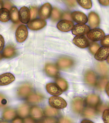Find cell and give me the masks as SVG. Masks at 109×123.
<instances>
[{
	"instance_id": "obj_31",
	"label": "cell",
	"mask_w": 109,
	"mask_h": 123,
	"mask_svg": "<svg viewBox=\"0 0 109 123\" xmlns=\"http://www.w3.org/2000/svg\"><path fill=\"white\" fill-rule=\"evenodd\" d=\"M77 2L84 8L90 9L92 7V3L91 0H77Z\"/></svg>"
},
{
	"instance_id": "obj_21",
	"label": "cell",
	"mask_w": 109,
	"mask_h": 123,
	"mask_svg": "<svg viewBox=\"0 0 109 123\" xmlns=\"http://www.w3.org/2000/svg\"><path fill=\"white\" fill-rule=\"evenodd\" d=\"M18 10L16 7H12L10 10V18L13 23L16 24L20 23L18 17Z\"/></svg>"
},
{
	"instance_id": "obj_39",
	"label": "cell",
	"mask_w": 109,
	"mask_h": 123,
	"mask_svg": "<svg viewBox=\"0 0 109 123\" xmlns=\"http://www.w3.org/2000/svg\"><path fill=\"white\" fill-rule=\"evenodd\" d=\"M13 5L12 3L8 1H5V2L3 3V8L7 9L9 10H10Z\"/></svg>"
},
{
	"instance_id": "obj_43",
	"label": "cell",
	"mask_w": 109,
	"mask_h": 123,
	"mask_svg": "<svg viewBox=\"0 0 109 123\" xmlns=\"http://www.w3.org/2000/svg\"><path fill=\"white\" fill-rule=\"evenodd\" d=\"M62 17L63 19H67V20H71L72 19L70 13L68 12H66L63 13Z\"/></svg>"
},
{
	"instance_id": "obj_38",
	"label": "cell",
	"mask_w": 109,
	"mask_h": 123,
	"mask_svg": "<svg viewBox=\"0 0 109 123\" xmlns=\"http://www.w3.org/2000/svg\"><path fill=\"white\" fill-rule=\"evenodd\" d=\"M101 44L104 46L109 47V35L104 37V38L102 39L101 42Z\"/></svg>"
},
{
	"instance_id": "obj_9",
	"label": "cell",
	"mask_w": 109,
	"mask_h": 123,
	"mask_svg": "<svg viewBox=\"0 0 109 123\" xmlns=\"http://www.w3.org/2000/svg\"><path fill=\"white\" fill-rule=\"evenodd\" d=\"M71 18L74 21L79 24L84 25L87 21L86 15L83 12L80 11H75L71 15Z\"/></svg>"
},
{
	"instance_id": "obj_1",
	"label": "cell",
	"mask_w": 109,
	"mask_h": 123,
	"mask_svg": "<svg viewBox=\"0 0 109 123\" xmlns=\"http://www.w3.org/2000/svg\"><path fill=\"white\" fill-rule=\"evenodd\" d=\"M49 102L51 106L55 109H62L66 107L67 105L66 101L64 99L57 96L51 97Z\"/></svg>"
},
{
	"instance_id": "obj_53",
	"label": "cell",
	"mask_w": 109,
	"mask_h": 123,
	"mask_svg": "<svg viewBox=\"0 0 109 123\" xmlns=\"http://www.w3.org/2000/svg\"><path fill=\"white\" fill-rule=\"evenodd\" d=\"M2 58V56L1 54L0 53V60H1Z\"/></svg>"
},
{
	"instance_id": "obj_4",
	"label": "cell",
	"mask_w": 109,
	"mask_h": 123,
	"mask_svg": "<svg viewBox=\"0 0 109 123\" xmlns=\"http://www.w3.org/2000/svg\"><path fill=\"white\" fill-rule=\"evenodd\" d=\"M47 23L44 20L41 19H36L29 22L28 27L31 30L37 31L40 30L44 28L46 26Z\"/></svg>"
},
{
	"instance_id": "obj_50",
	"label": "cell",
	"mask_w": 109,
	"mask_h": 123,
	"mask_svg": "<svg viewBox=\"0 0 109 123\" xmlns=\"http://www.w3.org/2000/svg\"><path fill=\"white\" fill-rule=\"evenodd\" d=\"M105 90H106V92L107 93V94L109 96V83H107L106 86H105Z\"/></svg>"
},
{
	"instance_id": "obj_13",
	"label": "cell",
	"mask_w": 109,
	"mask_h": 123,
	"mask_svg": "<svg viewBox=\"0 0 109 123\" xmlns=\"http://www.w3.org/2000/svg\"><path fill=\"white\" fill-rule=\"evenodd\" d=\"M88 22L91 28H95L99 25L100 19L98 14L92 12L88 15Z\"/></svg>"
},
{
	"instance_id": "obj_6",
	"label": "cell",
	"mask_w": 109,
	"mask_h": 123,
	"mask_svg": "<svg viewBox=\"0 0 109 123\" xmlns=\"http://www.w3.org/2000/svg\"><path fill=\"white\" fill-rule=\"evenodd\" d=\"M90 31V27L87 25L78 24L73 27L72 33L75 35L83 36L87 34Z\"/></svg>"
},
{
	"instance_id": "obj_8",
	"label": "cell",
	"mask_w": 109,
	"mask_h": 123,
	"mask_svg": "<svg viewBox=\"0 0 109 123\" xmlns=\"http://www.w3.org/2000/svg\"><path fill=\"white\" fill-rule=\"evenodd\" d=\"M109 47H102L100 48L96 53L95 54V58L98 61H105L109 57Z\"/></svg>"
},
{
	"instance_id": "obj_19",
	"label": "cell",
	"mask_w": 109,
	"mask_h": 123,
	"mask_svg": "<svg viewBox=\"0 0 109 123\" xmlns=\"http://www.w3.org/2000/svg\"><path fill=\"white\" fill-rule=\"evenodd\" d=\"M16 49L13 46L8 45L4 48L3 52V57L6 59H10L16 55Z\"/></svg>"
},
{
	"instance_id": "obj_10",
	"label": "cell",
	"mask_w": 109,
	"mask_h": 123,
	"mask_svg": "<svg viewBox=\"0 0 109 123\" xmlns=\"http://www.w3.org/2000/svg\"><path fill=\"white\" fill-rule=\"evenodd\" d=\"M46 88L48 93L54 96H59L63 93L62 90L55 83H48L46 84Z\"/></svg>"
},
{
	"instance_id": "obj_24",
	"label": "cell",
	"mask_w": 109,
	"mask_h": 123,
	"mask_svg": "<svg viewBox=\"0 0 109 123\" xmlns=\"http://www.w3.org/2000/svg\"><path fill=\"white\" fill-rule=\"evenodd\" d=\"M29 106L26 105H23L20 106L18 109V115L22 117H26L29 114Z\"/></svg>"
},
{
	"instance_id": "obj_46",
	"label": "cell",
	"mask_w": 109,
	"mask_h": 123,
	"mask_svg": "<svg viewBox=\"0 0 109 123\" xmlns=\"http://www.w3.org/2000/svg\"><path fill=\"white\" fill-rule=\"evenodd\" d=\"M23 123H35L34 120L33 118H27L24 119Z\"/></svg>"
},
{
	"instance_id": "obj_20",
	"label": "cell",
	"mask_w": 109,
	"mask_h": 123,
	"mask_svg": "<svg viewBox=\"0 0 109 123\" xmlns=\"http://www.w3.org/2000/svg\"><path fill=\"white\" fill-rule=\"evenodd\" d=\"M100 98L97 95L92 94L89 95L86 98V103L91 107L97 106L99 103Z\"/></svg>"
},
{
	"instance_id": "obj_37",
	"label": "cell",
	"mask_w": 109,
	"mask_h": 123,
	"mask_svg": "<svg viewBox=\"0 0 109 123\" xmlns=\"http://www.w3.org/2000/svg\"><path fill=\"white\" fill-rule=\"evenodd\" d=\"M103 119L104 123H109V110L106 109L104 111L103 115Z\"/></svg>"
},
{
	"instance_id": "obj_17",
	"label": "cell",
	"mask_w": 109,
	"mask_h": 123,
	"mask_svg": "<svg viewBox=\"0 0 109 123\" xmlns=\"http://www.w3.org/2000/svg\"><path fill=\"white\" fill-rule=\"evenodd\" d=\"M84 104V100L82 98H75L72 102V109L76 113H80L83 109Z\"/></svg>"
},
{
	"instance_id": "obj_7",
	"label": "cell",
	"mask_w": 109,
	"mask_h": 123,
	"mask_svg": "<svg viewBox=\"0 0 109 123\" xmlns=\"http://www.w3.org/2000/svg\"><path fill=\"white\" fill-rule=\"evenodd\" d=\"M19 19L20 22L24 24L28 23L31 18L30 11L26 7H22L18 12Z\"/></svg>"
},
{
	"instance_id": "obj_45",
	"label": "cell",
	"mask_w": 109,
	"mask_h": 123,
	"mask_svg": "<svg viewBox=\"0 0 109 123\" xmlns=\"http://www.w3.org/2000/svg\"><path fill=\"white\" fill-rule=\"evenodd\" d=\"M4 40L2 36L0 35V51H1L3 49L4 45Z\"/></svg>"
},
{
	"instance_id": "obj_49",
	"label": "cell",
	"mask_w": 109,
	"mask_h": 123,
	"mask_svg": "<svg viewBox=\"0 0 109 123\" xmlns=\"http://www.w3.org/2000/svg\"><path fill=\"white\" fill-rule=\"evenodd\" d=\"M81 123H94L92 121H90V120H87V119H84L81 122Z\"/></svg>"
},
{
	"instance_id": "obj_51",
	"label": "cell",
	"mask_w": 109,
	"mask_h": 123,
	"mask_svg": "<svg viewBox=\"0 0 109 123\" xmlns=\"http://www.w3.org/2000/svg\"><path fill=\"white\" fill-rule=\"evenodd\" d=\"M3 7V2L2 1L0 0V10Z\"/></svg>"
},
{
	"instance_id": "obj_40",
	"label": "cell",
	"mask_w": 109,
	"mask_h": 123,
	"mask_svg": "<svg viewBox=\"0 0 109 123\" xmlns=\"http://www.w3.org/2000/svg\"><path fill=\"white\" fill-rule=\"evenodd\" d=\"M44 123H57V122L55 118L49 117L45 119Z\"/></svg>"
},
{
	"instance_id": "obj_29",
	"label": "cell",
	"mask_w": 109,
	"mask_h": 123,
	"mask_svg": "<svg viewBox=\"0 0 109 123\" xmlns=\"http://www.w3.org/2000/svg\"><path fill=\"white\" fill-rule=\"evenodd\" d=\"M56 82L58 86L63 91H66L68 87L67 82L62 78H58L56 80Z\"/></svg>"
},
{
	"instance_id": "obj_47",
	"label": "cell",
	"mask_w": 109,
	"mask_h": 123,
	"mask_svg": "<svg viewBox=\"0 0 109 123\" xmlns=\"http://www.w3.org/2000/svg\"><path fill=\"white\" fill-rule=\"evenodd\" d=\"M99 2L102 5L104 6H107L109 5V0H99Z\"/></svg>"
},
{
	"instance_id": "obj_27",
	"label": "cell",
	"mask_w": 109,
	"mask_h": 123,
	"mask_svg": "<svg viewBox=\"0 0 109 123\" xmlns=\"http://www.w3.org/2000/svg\"><path fill=\"white\" fill-rule=\"evenodd\" d=\"M16 113L15 111L12 109L6 110L3 113V117L5 120L11 121L16 117Z\"/></svg>"
},
{
	"instance_id": "obj_18",
	"label": "cell",
	"mask_w": 109,
	"mask_h": 123,
	"mask_svg": "<svg viewBox=\"0 0 109 123\" xmlns=\"http://www.w3.org/2000/svg\"><path fill=\"white\" fill-rule=\"evenodd\" d=\"M85 80L87 84L93 86L95 85L97 82V76L93 71H88L85 74Z\"/></svg>"
},
{
	"instance_id": "obj_15",
	"label": "cell",
	"mask_w": 109,
	"mask_h": 123,
	"mask_svg": "<svg viewBox=\"0 0 109 123\" xmlns=\"http://www.w3.org/2000/svg\"><path fill=\"white\" fill-rule=\"evenodd\" d=\"M45 70L48 76L52 77H57L59 74L57 67L53 64L48 63L45 65Z\"/></svg>"
},
{
	"instance_id": "obj_11",
	"label": "cell",
	"mask_w": 109,
	"mask_h": 123,
	"mask_svg": "<svg viewBox=\"0 0 109 123\" xmlns=\"http://www.w3.org/2000/svg\"><path fill=\"white\" fill-rule=\"evenodd\" d=\"M57 26L58 29L62 32H68L72 29L74 23L70 20H63L60 21Z\"/></svg>"
},
{
	"instance_id": "obj_28",
	"label": "cell",
	"mask_w": 109,
	"mask_h": 123,
	"mask_svg": "<svg viewBox=\"0 0 109 123\" xmlns=\"http://www.w3.org/2000/svg\"><path fill=\"white\" fill-rule=\"evenodd\" d=\"M97 70L99 73L102 75H105L108 73V68L106 64L100 62L97 65Z\"/></svg>"
},
{
	"instance_id": "obj_12",
	"label": "cell",
	"mask_w": 109,
	"mask_h": 123,
	"mask_svg": "<svg viewBox=\"0 0 109 123\" xmlns=\"http://www.w3.org/2000/svg\"><path fill=\"white\" fill-rule=\"evenodd\" d=\"M73 42L76 46L81 48H85L90 45L87 38L83 36H76L73 40Z\"/></svg>"
},
{
	"instance_id": "obj_35",
	"label": "cell",
	"mask_w": 109,
	"mask_h": 123,
	"mask_svg": "<svg viewBox=\"0 0 109 123\" xmlns=\"http://www.w3.org/2000/svg\"><path fill=\"white\" fill-rule=\"evenodd\" d=\"M108 80L107 79L103 78L102 79L99 80L97 84V87L99 89L101 90L104 89L106 85L108 83Z\"/></svg>"
},
{
	"instance_id": "obj_14",
	"label": "cell",
	"mask_w": 109,
	"mask_h": 123,
	"mask_svg": "<svg viewBox=\"0 0 109 123\" xmlns=\"http://www.w3.org/2000/svg\"><path fill=\"white\" fill-rule=\"evenodd\" d=\"M74 64L73 60L68 57H62L58 60V67L61 69H66L72 67Z\"/></svg>"
},
{
	"instance_id": "obj_5",
	"label": "cell",
	"mask_w": 109,
	"mask_h": 123,
	"mask_svg": "<svg viewBox=\"0 0 109 123\" xmlns=\"http://www.w3.org/2000/svg\"><path fill=\"white\" fill-rule=\"evenodd\" d=\"M52 11V6L49 3L43 4L39 11V17L42 19H47L51 16Z\"/></svg>"
},
{
	"instance_id": "obj_52",
	"label": "cell",
	"mask_w": 109,
	"mask_h": 123,
	"mask_svg": "<svg viewBox=\"0 0 109 123\" xmlns=\"http://www.w3.org/2000/svg\"><path fill=\"white\" fill-rule=\"evenodd\" d=\"M0 123H9L7 122H6V121H2L0 120Z\"/></svg>"
},
{
	"instance_id": "obj_3",
	"label": "cell",
	"mask_w": 109,
	"mask_h": 123,
	"mask_svg": "<svg viewBox=\"0 0 109 123\" xmlns=\"http://www.w3.org/2000/svg\"><path fill=\"white\" fill-rule=\"evenodd\" d=\"M28 35V30L26 26L24 25H20L16 30V39L18 43H23L27 38Z\"/></svg>"
},
{
	"instance_id": "obj_25",
	"label": "cell",
	"mask_w": 109,
	"mask_h": 123,
	"mask_svg": "<svg viewBox=\"0 0 109 123\" xmlns=\"http://www.w3.org/2000/svg\"><path fill=\"white\" fill-rule=\"evenodd\" d=\"M31 114L32 117L35 119H39L41 118L43 116L42 109L37 106H34L32 108L31 111Z\"/></svg>"
},
{
	"instance_id": "obj_48",
	"label": "cell",
	"mask_w": 109,
	"mask_h": 123,
	"mask_svg": "<svg viewBox=\"0 0 109 123\" xmlns=\"http://www.w3.org/2000/svg\"><path fill=\"white\" fill-rule=\"evenodd\" d=\"M12 123H23V121L21 118H17L14 119Z\"/></svg>"
},
{
	"instance_id": "obj_2",
	"label": "cell",
	"mask_w": 109,
	"mask_h": 123,
	"mask_svg": "<svg viewBox=\"0 0 109 123\" xmlns=\"http://www.w3.org/2000/svg\"><path fill=\"white\" fill-rule=\"evenodd\" d=\"M105 36L102 30L99 28H95L91 30L87 33V37L90 40L94 42L102 40Z\"/></svg>"
},
{
	"instance_id": "obj_26",
	"label": "cell",
	"mask_w": 109,
	"mask_h": 123,
	"mask_svg": "<svg viewBox=\"0 0 109 123\" xmlns=\"http://www.w3.org/2000/svg\"><path fill=\"white\" fill-rule=\"evenodd\" d=\"M62 13L60 10L57 8H53L51 12V19L54 22H57L60 19Z\"/></svg>"
},
{
	"instance_id": "obj_32",
	"label": "cell",
	"mask_w": 109,
	"mask_h": 123,
	"mask_svg": "<svg viewBox=\"0 0 109 123\" xmlns=\"http://www.w3.org/2000/svg\"><path fill=\"white\" fill-rule=\"evenodd\" d=\"M45 113L48 117L54 116L58 114V111L55 108L48 106L45 109Z\"/></svg>"
},
{
	"instance_id": "obj_16",
	"label": "cell",
	"mask_w": 109,
	"mask_h": 123,
	"mask_svg": "<svg viewBox=\"0 0 109 123\" xmlns=\"http://www.w3.org/2000/svg\"><path fill=\"white\" fill-rule=\"evenodd\" d=\"M15 76L12 74L7 73L0 75V85L5 86L10 84L15 80Z\"/></svg>"
},
{
	"instance_id": "obj_44",
	"label": "cell",
	"mask_w": 109,
	"mask_h": 123,
	"mask_svg": "<svg viewBox=\"0 0 109 123\" xmlns=\"http://www.w3.org/2000/svg\"><path fill=\"white\" fill-rule=\"evenodd\" d=\"M60 123H71V120L67 117H63L59 119Z\"/></svg>"
},
{
	"instance_id": "obj_22",
	"label": "cell",
	"mask_w": 109,
	"mask_h": 123,
	"mask_svg": "<svg viewBox=\"0 0 109 123\" xmlns=\"http://www.w3.org/2000/svg\"><path fill=\"white\" fill-rule=\"evenodd\" d=\"M10 13L9 10L3 8L0 10V21L3 22H7L10 20Z\"/></svg>"
},
{
	"instance_id": "obj_42",
	"label": "cell",
	"mask_w": 109,
	"mask_h": 123,
	"mask_svg": "<svg viewBox=\"0 0 109 123\" xmlns=\"http://www.w3.org/2000/svg\"><path fill=\"white\" fill-rule=\"evenodd\" d=\"M65 3L69 6L71 7H74L77 5L76 0H65Z\"/></svg>"
},
{
	"instance_id": "obj_33",
	"label": "cell",
	"mask_w": 109,
	"mask_h": 123,
	"mask_svg": "<svg viewBox=\"0 0 109 123\" xmlns=\"http://www.w3.org/2000/svg\"><path fill=\"white\" fill-rule=\"evenodd\" d=\"M89 49L90 52L93 55H95L99 49L100 45L97 43L93 42L89 45Z\"/></svg>"
},
{
	"instance_id": "obj_30",
	"label": "cell",
	"mask_w": 109,
	"mask_h": 123,
	"mask_svg": "<svg viewBox=\"0 0 109 123\" xmlns=\"http://www.w3.org/2000/svg\"><path fill=\"white\" fill-rule=\"evenodd\" d=\"M42 97L39 95L33 94L29 96L28 100L31 103H36L40 102L42 100Z\"/></svg>"
},
{
	"instance_id": "obj_41",
	"label": "cell",
	"mask_w": 109,
	"mask_h": 123,
	"mask_svg": "<svg viewBox=\"0 0 109 123\" xmlns=\"http://www.w3.org/2000/svg\"><path fill=\"white\" fill-rule=\"evenodd\" d=\"M7 103V100L4 96L0 94V106H5Z\"/></svg>"
},
{
	"instance_id": "obj_23",
	"label": "cell",
	"mask_w": 109,
	"mask_h": 123,
	"mask_svg": "<svg viewBox=\"0 0 109 123\" xmlns=\"http://www.w3.org/2000/svg\"><path fill=\"white\" fill-rule=\"evenodd\" d=\"M31 90V88L29 85H25L19 88L18 93L20 96L23 97L29 95Z\"/></svg>"
},
{
	"instance_id": "obj_36",
	"label": "cell",
	"mask_w": 109,
	"mask_h": 123,
	"mask_svg": "<svg viewBox=\"0 0 109 123\" xmlns=\"http://www.w3.org/2000/svg\"><path fill=\"white\" fill-rule=\"evenodd\" d=\"M29 11H30V15H31L30 19L31 20H33L36 18L37 17V13H38V8L36 7H32L30 8Z\"/></svg>"
},
{
	"instance_id": "obj_34",
	"label": "cell",
	"mask_w": 109,
	"mask_h": 123,
	"mask_svg": "<svg viewBox=\"0 0 109 123\" xmlns=\"http://www.w3.org/2000/svg\"><path fill=\"white\" fill-rule=\"evenodd\" d=\"M84 115L87 117H92L95 115L96 111L93 109L91 108H87L84 111Z\"/></svg>"
}]
</instances>
